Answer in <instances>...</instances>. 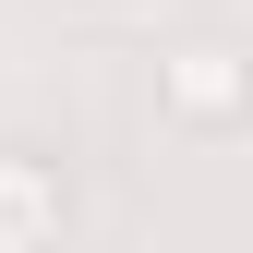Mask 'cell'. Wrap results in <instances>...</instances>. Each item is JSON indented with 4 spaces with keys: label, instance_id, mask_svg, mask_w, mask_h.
<instances>
[{
    "label": "cell",
    "instance_id": "obj_1",
    "mask_svg": "<svg viewBox=\"0 0 253 253\" xmlns=\"http://www.w3.org/2000/svg\"><path fill=\"white\" fill-rule=\"evenodd\" d=\"M157 109H169L181 133H229L241 121V48L229 37H181L157 60Z\"/></svg>",
    "mask_w": 253,
    "mask_h": 253
},
{
    "label": "cell",
    "instance_id": "obj_2",
    "mask_svg": "<svg viewBox=\"0 0 253 253\" xmlns=\"http://www.w3.org/2000/svg\"><path fill=\"white\" fill-rule=\"evenodd\" d=\"M60 229H73L60 169L37 145H0V253H60Z\"/></svg>",
    "mask_w": 253,
    "mask_h": 253
}]
</instances>
